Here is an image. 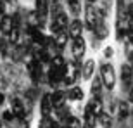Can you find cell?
<instances>
[{"label":"cell","mask_w":133,"mask_h":128,"mask_svg":"<svg viewBox=\"0 0 133 128\" xmlns=\"http://www.w3.org/2000/svg\"><path fill=\"white\" fill-rule=\"evenodd\" d=\"M87 116H94V118H99L102 116V102H100L99 97L92 99L87 106Z\"/></svg>","instance_id":"3957f363"},{"label":"cell","mask_w":133,"mask_h":128,"mask_svg":"<svg viewBox=\"0 0 133 128\" xmlns=\"http://www.w3.org/2000/svg\"><path fill=\"white\" fill-rule=\"evenodd\" d=\"M68 5L71 7L73 12H78L81 9V0H68Z\"/></svg>","instance_id":"d6986e66"},{"label":"cell","mask_w":133,"mask_h":128,"mask_svg":"<svg viewBox=\"0 0 133 128\" xmlns=\"http://www.w3.org/2000/svg\"><path fill=\"white\" fill-rule=\"evenodd\" d=\"M0 126H2V123H0Z\"/></svg>","instance_id":"4316f807"},{"label":"cell","mask_w":133,"mask_h":128,"mask_svg":"<svg viewBox=\"0 0 133 128\" xmlns=\"http://www.w3.org/2000/svg\"><path fill=\"white\" fill-rule=\"evenodd\" d=\"M2 116H4V119H5V121H12V119L16 118V114L12 113V109H10V111H5V113L2 114Z\"/></svg>","instance_id":"44dd1931"},{"label":"cell","mask_w":133,"mask_h":128,"mask_svg":"<svg viewBox=\"0 0 133 128\" xmlns=\"http://www.w3.org/2000/svg\"><path fill=\"white\" fill-rule=\"evenodd\" d=\"M102 78H100V76H99V78H95L94 80V83H92V94H94V95H99L100 94V87H102Z\"/></svg>","instance_id":"2e32d148"},{"label":"cell","mask_w":133,"mask_h":128,"mask_svg":"<svg viewBox=\"0 0 133 128\" xmlns=\"http://www.w3.org/2000/svg\"><path fill=\"white\" fill-rule=\"evenodd\" d=\"M68 24H69V19H68V16H66V12H57V14L54 16V19H52L50 28H52V31H54L55 35H59L66 30Z\"/></svg>","instance_id":"7a4b0ae2"},{"label":"cell","mask_w":133,"mask_h":128,"mask_svg":"<svg viewBox=\"0 0 133 128\" xmlns=\"http://www.w3.org/2000/svg\"><path fill=\"white\" fill-rule=\"evenodd\" d=\"M12 113L16 114V118H23L24 116V106H23V102H21L19 99H14L12 100Z\"/></svg>","instance_id":"9c48e42d"},{"label":"cell","mask_w":133,"mask_h":128,"mask_svg":"<svg viewBox=\"0 0 133 128\" xmlns=\"http://www.w3.org/2000/svg\"><path fill=\"white\" fill-rule=\"evenodd\" d=\"M66 42H68V36H66L64 33H59V35H57V36L54 38V43L57 45L59 49H61V47H64V45H66Z\"/></svg>","instance_id":"ac0fdd59"},{"label":"cell","mask_w":133,"mask_h":128,"mask_svg":"<svg viewBox=\"0 0 133 128\" xmlns=\"http://www.w3.org/2000/svg\"><path fill=\"white\" fill-rule=\"evenodd\" d=\"M47 12H49V0H36V14L42 21L45 19Z\"/></svg>","instance_id":"ba28073f"},{"label":"cell","mask_w":133,"mask_h":128,"mask_svg":"<svg viewBox=\"0 0 133 128\" xmlns=\"http://www.w3.org/2000/svg\"><path fill=\"white\" fill-rule=\"evenodd\" d=\"M81 31H83V23L79 19H74L69 23V35L73 36V38H78L81 36Z\"/></svg>","instance_id":"8992f818"},{"label":"cell","mask_w":133,"mask_h":128,"mask_svg":"<svg viewBox=\"0 0 133 128\" xmlns=\"http://www.w3.org/2000/svg\"><path fill=\"white\" fill-rule=\"evenodd\" d=\"M130 102H133V87H131V92H130Z\"/></svg>","instance_id":"cb8c5ba5"},{"label":"cell","mask_w":133,"mask_h":128,"mask_svg":"<svg viewBox=\"0 0 133 128\" xmlns=\"http://www.w3.org/2000/svg\"><path fill=\"white\" fill-rule=\"evenodd\" d=\"M40 128H55V123L54 119H52V116L50 114H47V116H42V121H40Z\"/></svg>","instance_id":"7c38bea8"},{"label":"cell","mask_w":133,"mask_h":128,"mask_svg":"<svg viewBox=\"0 0 133 128\" xmlns=\"http://www.w3.org/2000/svg\"><path fill=\"white\" fill-rule=\"evenodd\" d=\"M81 126H83V123L76 116H69L68 121H66V128H81Z\"/></svg>","instance_id":"4fadbf2b"},{"label":"cell","mask_w":133,"mask_h":128,"mask_svg":"<svg viewBox=\"0 0 133 128\" xmlns=\"http://www.w3.org/2000/svg\"><path fill=\"white\" fill-rule=\"evenodd\" d=\"M94 33L97 35V38H105V36H107V28H105V24H104V21L97 24V28L94 30Z\"/></svg>","instance_id":"9a60e30c"},{"label":"cell","mask_w":133,"mask_h":128,"mask_svg":"<svg viewBox=\"0 0 133 128\" xmlns=\"http://www.w3.org/2000/svg\"><path fill=\"white\" fill-rule=\"evenodd\" d=\"M130 78H133V71L130 64H124L123 66V81H130Z\"/></svg>","instance_id":"e0dca14e"},{"label":"cell","mask_w":133,"mask_h":128,"mask_svg":"<svg viewBox=\"0 0 133 128\" xmlns=\"http://www.w3.org/2000/svg\"><path fill=\"white\" fill-rule=\"evenodd\" d=\"M100 78H102V83L107 90L114 88V85H116V73H114V68L109 62L100 66Z\"/></svg>","instance_id":"6da1fadb"},{"label":"cell","mask_w":133,"mask_h":128,"mask_svg":"<svg viewBox=\"0 0 133 128\" xmlns=\"http://www.w3.org/2000/svg\"><path fill=\"white\" fill-rule=\"evenodd\" d=\"M94 69H95V62H94V59H90L83 64V71H81V73H83L85 78H90V76L94 74Z\"/></svg>","instance_id":"8fae6325"},{"label":"cell","mask_w":133,"mask_h":128,"mask_svg":"<svg viewBox=\"0 0 133 128\" xmlns=\"http://www.w3.org/2000/svg\"><path fill=\"white\" fill-rule=\"evenodd\" d=\"M2 102H4V95L0 94V104H2Z\"/></svg>","instance_id":"d4e9b609"},{"label":"cell","mask_w":133,"mask_h":128,"mask_svg":"<svg viewBox=\"0 0 133 128\" xmlns=\"http://www.w3.org/2000/svg\"><path fill=\"white\" fill-rule=\"evenodd\" d=\"M68 97H69V99H73V100H81V99H83V90L79 88V87H74V88L69 90Z\"/></svg>","instance_id":"5bb4252c"},{"label":"cell","mask_w":133,"mask_h":128,"mask_svg":"<svg viewBox=\"0 0 133 128\" xmlns=\"http://www.w3.org/2000/svg\"><path fill=\"white\" fill-rule=\"evenodd\" d=\"M9 38H10V42H12V43H17V40H19V30H17V28H14V30H12V33L9 35Z\"/></svg>","instance_id":"ffe728a7"},{"label":"cell","mask_w":133,"mask_h":128,"mask_svg":"<svg viewBox=\"0 0 133 128\" xmlns=\"http://www.w3.org/2000/svg\"><path fill=\"white\" fill-rule=\"evenodd\" d=\"M52 109H54V102H52V94H47L43 95L42 99V114H50L52 113Z\"/></svg>","instance_id":"52a82bcc"},{"label":"cell","mask_w":133,"mask_h":128,"mask_svg":"<svg viewBox=\"0 0 133 128\" xmlns=\"http://www.w3.org/2000/svg\"><path fill=\"white\" fill-rule=\"evenodd\" d=\"M83 54H85V40L81 36H78V38L73 40V55L76 59H81Z\"/></svg>","instance_id":"5b68a950"},{"label":"cell","mask_w":133,"mask_h":128,"mask_svg":"<svg viewBox=\"0 0 133 128\" xmlns=\"http://www.w3.org/2000/svg\"><path fill=\"white\" fill-rule=\"evenodd\" d=\"M88 2H90V4H94V2H97V0H88Z\"/></svg>","instance_id":"484cf974"},{"label":"cell","mask_w":133,"mask_h":128,"mask_svg":"<svg viewBox=\"0 0 133 128\" xmlns=\"http://www.w3.org/2000/svg\"><path fill=\"white\" fill-rule=\"evenodd\" d=\"M109 119H111L109 116H107V118H104V121H102V123L105 125V126H109V125H111V121H109Z\"/></svg>","instance_id":"7402d4cb"},{"label":"cell","mask_w":133,"mask_h":128,"mask_svg":"<svg viewBox=\"0 0 133 128\" xmlns=\"http://www.w3.org/2000/svg\"><path fill=\"white\" fill-rule=\"evenodd\" d=\"M105 55L111 57V55H112V49H105Z\"/></svg>","instance_id":"603a6c76"},{"label":"cell","mask_w":133,"mask_h":128,"mask_svg":"<svg viewBox=\"0 0 133 128\" xmlns=\"http://www.w3.org/2000/svg\"><path fill=\"white\" fill-rule=\"evenodd\" d=\"M64 97H66V94H64V92H61V90L52 92V102H54V107H61V106H62Z\"/></svg>","instance_id":"30bf717a"},{"label":"cell","mask_w":133,"mask_h":128,"mask_svg":"<svg viewBox=\"0 0 133 128\" xmlns=\"http://www.w3.org/2000/svg\"><path fill=\"white\" fill-rule=\"evenodd\" d=\"M14 28H16V23L10 16H4L0 19V31H2V35H10Z\"/></svg>","instance_id":"277c9868"}]
</instances>
